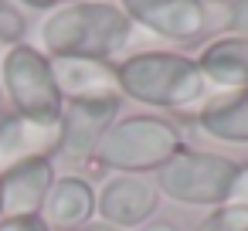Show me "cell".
I'll return each mask as SVG.
<instances>
[{
	"label": "cell",
	"instance_id": "cell-1",
	"mask_svg": "<svg viewBox=\"0 0 248 231\" xmlns=\"http://www.w3.org/2000/svg\"><path fill=\"white\" fill-rule=\"evenodd\" d=\"M38 41L48 58L116 62L133 41V21L112 0H65L41 21Z\"/></svg>",
	"mask_w": 248,
	"mask_h": 231
},
{
	"label": "cell",
	"instance_id": "cell-2",
	"mask_svg": "<svg viewBox=\"0 0 248 231\" xmlns=\"http://www.w3.org/2000/svg\"><path fill=\"white\" fill-rule=\"evenodd\" d=\"M116 72H119L123 99H133L150 109L184 112V109L204 106L211 99V85H207L197 58L170 51V48L133 51L116 62Z\"/></svg>",
	"mask_w": 248,
	"mask_h": 231
},
{
	"label": "cell",
	"instance_id": "cell-3",
	"mask_svg": "<svg viewBox=\"0 0 248 231\" xmlns=\"http://www.w3.org/2000/svg\"><path fill=\"white\" fill-rule=\"evenodd\" d=\"M187 146L184 129L163 116H119L92 153V167L109 173H156Z\"/></svg>",
	"mask_w": 248,
	"mask_h": 231
},
{
	"label": "cell",
	"instance_id": "cell-4",
	"mask_svg": "<svg viewBox=\"0 0 248 231\" xmlns=\"http://www.w3.org/2000/svg\"><path fill=\"white\" fill-rule=\"evenodd\" d=\"M238 160L211 150H190L184 146L167 167L156 170V190L160 197L184 204V207H221L228 200L231 180H234Z\"/></svg>",
	"mask_w": 248,
	"mask_h": 231
},
{
	"label": "cell",
	"instance_id": "cell-5",
	"mask_svg": "<svg viewBox=\"0 0 248 231\" xmlns=\"http://www.w3.org/2000/svg\"><path fill=\"white\" fill-rule=\"evenodd\" d=\"M0 92L7 109L28 119H62L65 99L55 85L51 58L38 45H17L0 62Z\"/></svg>",
	"mask_w": 248,
	"mask_h": 231
},
{
	"label": "cell",
	"instance_id": "cell-6",
	"mask_svg": "<svg viewBox=\"0 0 248 231\" xmlns=\"http://www.w3.org/2000/svg\"><path fill=\"white\" fill-rule=\"evenodd\" d=\"M119 7L133 21V28H143L170 45H207V4L204 0H119Z\"/></svg>",
	"mask_w": 248,
	"mask_h": 231
},
{
	"label": "cell",
	"instance_id": "cell-7",
	"mask_svg": "<svg viewBox=\"0 0 248 231\" xmlns=\"http://www.w3.org/2000/svg\"><path fill=\"white\" fill-rule=\"evenodd\" d=\"M160 207V190L150 177L140 173H109L102 187H95V214L99 221L119 228V231H136L143 228Z\"/></svg>",
	"mask_w": 248,
	"mask_h": 231
},
{
	"label": "cell",
	"instance_id": "cell-8",
	"mask_svg": "<svg viewBox=\"0 0 248 231\" xmlns=\"http://www.w3.org/2000/svg\"><path fill=\"white\" fill-rule=\"evenodd\" d=\"M55 153H62V119H28L17 112L0 119V173L28 160H51Z\"/></svg>",
	"mask_w": 248,
	"mask_h": 231
},
{
	"label": "cell",
	"instance_id": "cell-9",
	"mask_svg": "<svg viewBox=\"0 0 248 231\" xmlns=\"http://www.w3.org/2000/svg\"><path fill=\"white\" fill-rule=\"evenodd\" d=\"M123 99L106 102H65L62 109V153L68 160H92L106 129L119 119Z\"/></svg>",
	"mask_w": 248,
	"mask_h": 231
},
{
	"label": "cell",
	"instance_id": "cell-10",
	"mask_svg": "<svg viewBox=\"0 0 248 231\" xmlns=\"http://www.w3.org/2000/svg\"><path fill=\"white\" fill-rule=\"evenodd\" d=\"M55 85L65 102H106L123 99L116 62L99 58H51Z\"/></svg>",
	"mask_w": 248,
	"mask_h": 231
},
{
	"label": "cell",
	"instance_id": "cell-11",
	"mask_svg": "<svg viewBox=\"0 0 248 231\" xmlns=\"http://www.w3.org/2000/svg\"><path fill=\"white\" fill-rule=\"evenodd\" d=\"M51 160H28L0 173V217H34L41 214L55 184Z\"/></svg>",
	"mask_w": 248,
	"mask_h": 231
},
{
	"label": "cell",
	"instance_id": "cell-12",
	"mask_svg": "<svg viewBox=\"0 0 248 231\" xmlns=\"http://www.w3.org/2000/svg\"><path fill=\"white\" fill-rule=\"evenodd\" d=\"M197 65L211 85V92H238L248 89V38H214L201 48Z\"/></svg>",
	"mask_w": 248,
	"mask_h": 231
},
{
	"label": "cell",
	"instance_id": "cell-13",
	"mask_svg": "<svg viewBox=\"0 0 248 231\" xmlns=\"http://www.w3.org/2000/svg\"><path fill=\"white\" fill-rule=\"evenodd\" d=\"M41 217L51 231H68L95 217V187L85 177H55Z\"/></svg>",
	"mask_w": 248,
	"mask_h": 231
},
{
	"label": "cell",
	"instance_id": "cell-14",
	"mask_svg": "<svg viewBox=\"0 0 248 231\" xmlns=\"http://www.w3.org/2000/svg\"><path fill=\"white\" fill-rule=\"evenodd\" d=\"M197 129L211 139L245 146L248 143V89L217 92L197 109Z\"/></svg>",
	"mask_w": 248,
	"mask_h": 231
},
{
	"label": "cell",
	"instance_id": "cell-15",
	"mask_svg": "<svg viewBox=\"0 0 248 231\" xmlns=\"http://www.w3.org/2000/svg\"><path fill=\"white\" fill-rule=\"evenodd\" d=\"M197 231H248V207L241 204L211 207V214L197 224Z\"/></svg>",
	"mask_w": 248,
	"mask_h": 231
},
{
	"label": "cell",
	"instance_id": "cell-16",
	"mask_svg": "<svg viewBox=\"0 0 248 231\" xmlns=\"http://www.w3.org/2000/svg\"><path fill=\"white\" fill-rule=\"evenodd\" d=\"M28 38V17L14 7V4H0V48L4 51H11V48H17V45H28L24 41Z\"/></svg>",
	"mask_w": 248,
	"mask_h": 231
},
{
	"label": "cell",
	"instance_id": "cell-17",
	"mask_svg": "<svg viewBox=\"0 0 248 231\" xmlns=\"http://www.w3.org/2000/svg\"><path fill=\"white\" fill-rule=\"evenodd\" d=\"M224 204H241L248 207V163H238L234 170V180H231V190H228V200Z\"/></svg>",
	"mask_w": 248,
	"mask_h": 231
},
{
	"label": "cell",
	"instance_id": "cell-18",
	"mask_svg": "<svg viewBox=\"0 0 248 231\" xmlns=\"http://www.w3.org/2000/svg\"><path fill=\"white\" fill-rule=\"evenodd\" d=\"M228 34H234V38H248V0H231Z\"/></svg>",
	"mask_w": 248,
	"mask_h": 231
},
{
	"label": "cell",
	"instance_id": "cell-19",
	"mask_svg": "<svg viewBox=\"0 0 248 231\" xmlns=\"http://www.w3.org/2000/svg\"><path fill=\"white\" fill-rule=\"evenodd\" d=\"M0 231H51L41 214L34 217H0Z\"/></svg>",
	"mask_w": 248,
	"mask_h": 231
},
{
	"label": "cell",
	"instance_id": "cell-20",
	"mask_svg": "<svg viewBox=\"0 0 248 231\" xmlns=\"http://www.w3.org/2000/svg\"><path fill=\"white\" fill-rule=\"evenodd\" d=\"M24 7H31V11H55V7H62L65 0H21Z\"/></svg>",
	"mask_w": 248,
	"mask_h": 231
},
{
	"label": "cell",
	"instance_id": "cell-21",
	"mask_svg": "<svg viewBox=\"0 0 248 231\" xmlns=\"http://www.w3.org/2000/svg\"><path fill=\"white\" fill-rule=\"evenodd\" d=\"M136 231H180L173 221H146L143 228H136Z\"/></svg>",
	"mask_w": 248,
	"mask_h": 231
},
{
	"label": "cell",
	"instance_id": "cell-22",
	"mask_svg": "<svg viewBox=\"0 0 248 231\" xmlns=\"http://www.w3.org/2000/svg\"><path fill=\"white\" fill-rule=\"evenodd\" d=\"M68 231H119V228H112L106 221H89V224H78V228H68Z\"/></svg>",
	"mask_w": 248,
	"mask_h": 231
},
{
	"label": "cell",
	"instance_id": "cell-23",
	"mask_svg": "<svg viewBox=\"0 0 248 231\" xmlns=\"http://www.w3.org/2000/svg\"><path fill=\"white\" fill-rule=\"evenodd\" d=\"M7 112H11V109H7V99H4V92H0V119H4Z\"/></svg>",
	"mask_w": 248,
	"mask_h": 231
},
{
	"label": "cell",
	"instance_id": "cell-24",
	"mask_svg": "<svg viewBox=\"0 0 248 231\" xmlns=\"http://www.w3.org/2000/svg\"><path fill=\"white\" fill-rule=\"evenodd\" d=\"M0 4H4V0H0Z\"/></svg>",
	"mask_w": 248,
	"mask_h": 231
},
{
	"label": "cell",
	"instance_id": "cell-25",
	"mask_svg": "<svg viewBox=\"0 0 248 231\" xmlns=\"http://www.w3.org/2000/svg\"><path fill=\"white\" fill-rule=\"evenodd\" d=\"M112 4H116V0H112Z\"/></svg>",
	"mask_w": 248,
	"mask_h": 231
}]
</instances>
